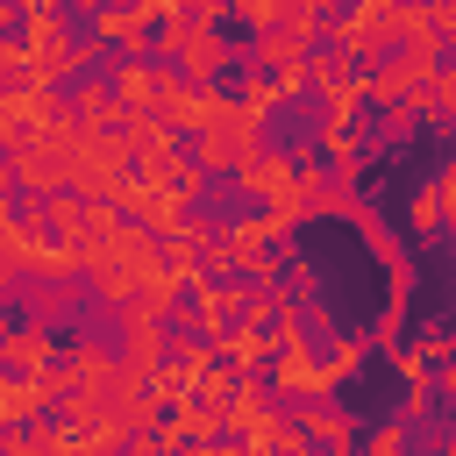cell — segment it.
<instances>
[{"mask_svg": "<svg viewBox=\"0 0 456 456\" xmlns=\"http://www.w3.org/2000/svg\"><path fill=\"white\" fill-rule=\"evenodd\" d=\"M14 43H21V78H36V86H64V78L93 71V57H107L93 36H71L57 14L14 21Z\"/></svg>", "mask_w": 456, "mask_h": 456, "instance_id": "6da1fadb", "label": "cell"}, {"mask_svg": "<svg viewBox=\"0 0 456 456\" xmlns=\"http://www.w3.org/2000/svg\"><path fill=\"white\" fill-rule=\"evenodd\" d=\"M264 135H271V114H249L242 100L214 121V128H192V164L214 178V171H242L256 150H264Z\"/></svg>", "mask_w": 456, "mask_h": 456, "instance_id": "7a4b0ae2", "label": "cell"}, {"mask_svg": "<svg viewBox=\"0 0 456 456\" xmlns=\"http://www.w3.org/2000/svg\"><path fill=\"white\" fill-rule=\"evenodd\" d=\"M449 207H456V164H435V178L406 200V221H413V242H442L449 235Z\"/></svg>", "mask_w": 456, "mask_h": 456, "instance_id": "3957f363", "label": "cell"}, {"mask_svg": "<svg viewBox=\"0 0 456 456\" xmlns=\"http://www.w3.org/2000/svg\"><path fill=\"white\" fill-rule=\"evenodd\" d=\"M0 363H7V370H36V378H43V370L57 363V328H50V321H36V314H28V321H14V328H7V342H0Z\"/></svg>", "mask_w": 456, "mask_h": 456, "instance_id": "277c9868", "label": "cell"}, {"mask_svg": "<svg viewBox=\"0 0 456 456\" xmlns=\"http://www.w3.org/2000/svg\"><path fill=\"white\" fill-rule=\"evenodd\" d=\"M50 406H57V385H50V378H36V370H7V363H0V428L36 420V413H50Z\"/></svg>", "mask_w": 456, "mask_h": 456, "instance_id": "5b68a950", "label": "cell"}, {"mask_svg": "<svg viewBox=\"0 0 456 456\" xmlns=\"http://www.w3.org/2000/svg\"><path fill=\"white\" fill-rule=\"evenodd\" d=\"M135 171H142L150 185H164V192H178L185 207H192V200L207 192V171H200V164H192V150H178V142H164V150H157V157H142Z\"/></svg>", "mask_w": 456, "mask_h": 456, "instance_id": "8992f818", "label": "cell"}, {"mask_svg": "<svg viewBox=\"0 0 456 456\" xmlns=\"http://www.w3.org/2000/svg\"><path fill=\"white\" fill-rule=\"evenodd\" d=\"M185 299H192V328H200V335L214 342V335H221V328L235 321V299H242V292H235V285H228L221 271H200V278L185 285Z\"/></svg>", "mask_w": 456, "mask_h": 456, "instance_id": "52a82bcc", "label": "cell"}, {"mask_svg": "<svg viewBox=\"0 0 456 456\" xmlns=\"http://www.w3.org/2000/svg\"><path fill=\"white\" fill-rule=\"evenodd\" d=\"M164 71H171V64H157L150 50H128V57L114 64V78H107V86H114V100H121L128 114H142V107L157 100V86H164Z\"/></svg>", "mask_w": 456, "mask_h": 456, "instance_id": "ba28073f", "label": "cell"}, {"mask_svg": "<svg viewBox=\"0 0 456 456\" xmlns=\"http://www.w3.org/2000/svg\"><path fill=\"white\" fill-rule=\"evenodd\" d=\"M306 413L292 420L299 428V449H356V420L349 413H335L328 399H299Z\"/></svg>", "mask_w": 456, "mask_h": 456, "instance_id": "9c48e42d", "label": "cell"}, {"mask_svg": "<svg viewBox=\"0 0 456 456\" xmlns=\"http://www.w3.org/2000/svg\"><path fill=\"white\" fill-rule=\"evenodd\" d=\"M64 114H71L78 128H121V114H128V107L114 100V86H107V78H86V71H78V86H71Z\"/></svg>", "mask_w": 456, "mask_h": 456, "instance_id": "30bf717a", "label": "cell"}, {"mask_svg": "<svg viewBox=\"0 0 456 456\" xmlns=\"http://www.w3.org/2000/svg\"><path fill=\"white\" fill-rule=\"evenodd\" d=\"M314 93H321V114L363 121V86H356V71H342V78H328V86H314Z\"/></svg>", "mask_w": 456, "mask_h": 456, "instance_id": "8fae6325", "label": "cell"}, {"mask_svg": "<svg viewBox=\"0 0 456 456\" xmlns=\"http://www.w3.org/2000/svg\"><path fill=\"white\" fill-rule=\"evenodd\" d=\"M264 78H271V93H278V107H292L299 93H314V78H306V57H285V64H271Z\"/></svg>", "mask_w": 456, "mask_h": 456, "instance_id": "7c38bea8", "label": "cell"}, {"mask_svg": "<svg viewBox=\"0 0 456 456\" xmlns=\"http://www.w3.org/2000/svg\"><path fill=\"white\" fill-rule=\"evenodd\" d=\"M356 449H363V456H406V428H399V420H385V428L356 435Z\"/></svg>", "mask_w": 456, "mask_h": 456, "instance_id": "4fadbf2b", "label": "cell"}, {"mask_svg": "<svg viewBox=\"0 0 456 456\" xmlns=\"http://www.w3.org/2000/svg\"><path fill=\"white\" fill-rule=\"evenodd\" d=\"M242 107H249V114H278V93H271V78H264V71H249V86H242Z\"/></svg>", "mask_w": 456, "mask_h": 456, "instance_id": "5bb4252c", "label": "cell"}, {"mask_svg": "<svg viewBox=\"0 0 456 456\" xmlns=\"http://www.w3.org/2000/svg\"><path fill=\"white\" fill-rule=\"evenodd\" d=\"M64 0H14V21H43V14H57Z\"/></svg>", "mask_w": 456, "mask_h": 456, "instance_id": "9a60e30c", "label": "cell"}, {"mask_svg": "<svg viewBox=\"0 0 456 456\" xmlns=\"http://www.w3.org/2000/svg\"><path fill=\"white\" fill-rule=\"evenodd\" d=\"M14 192H21V178H14V164L0 157V200H14Z\"/></svg>", "mask_w": 456, "mask_h": 456, "instance_id": "2e32d148", "label": "cell"}, {"mask_svg": "<svg viewBox=\"0 0 456 456\" xmlns=\"http://www.w3.org/2000/svg\"><path fill=\"white\" fill-rule=\"evenodd\" d=\"M7 328H14V314H7V299H0V342H7Z\"/></svg>", "mask_w": 456, "mask_h": 456, "instance_id": "e0dca14e", "label": "cell"}, {"mask_svg": "<svg viewBox=\"0 0 456 456\" xmlns=\"http://www.w3.org/2000/svg\"><path fill=\"white\" fill-rule=\"evenodd\" d=\"M71 7H78V14H93V7H100V0H71Z\"/></svg>", "mask_w": 456, "mask_h": 456, "instance_id": "ac0fdd59", "label": "cell"}]
</instances>
